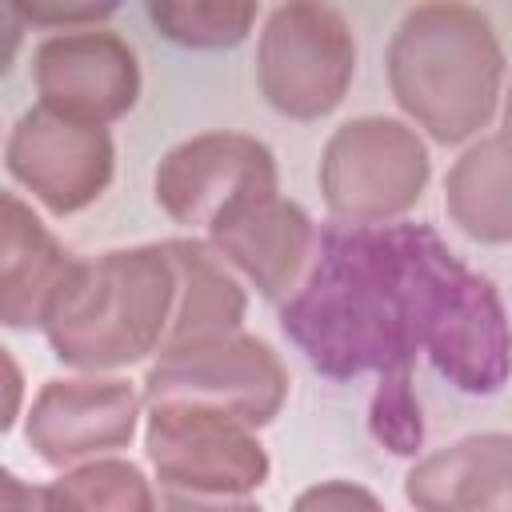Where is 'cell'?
<instances>
[{
	"label": "cell",
	"mask_w": 512,
	"mask_h": 512,
	"mask_svg": "<svg viewBox=\"0 0 512 512\" xmlns=\"http://www.w3.org/2000/svg\"><path fill=\"white\" fill-rule=\"evenodd\" d=\"M460 268L428 224L336 220L316 228L312 256L280 300V328L332 380L412 368Z\"/></svg>",
	"instance_id": "1"
},
{
	"label": "cell",
	"mask_w": 512,
	"mask_h": 512,
	"mask_svg": "<svg viewBox=\"0 0 512 512\" xmlns=\"http://www.w3.org/2000/svg\"><path fill=\"white\" fill-rule=\"evenodd\" d=\"M384 76L404 120L436 144H468L492 128L504 92V44L468 0H420L396 24Z\"/></svg>",
	"instance_id": "2"
},
{
	"label": "cell",
	"mask_w": 512,
	"mask_h": 512,
	"mask_svg": "<svg viewBox=\"0 0 512 512\" xmlns=\"http://www.w3.org/2000/svg\"><path fill=\"white\" fill-rule=\"evenodd\" d=\"M176 304V264L164 240L76 256L44 340L72 372H124L164 344Z\"/></svg>",
	"instance_id": "3"
},
{
	"label": "cell",
	"mask_w": 512,
	"mask_h": 512,
	"mask_svg": "<svg viewBox=\"0 0 512 512\" xmlns=\"http://www.w3.org/2000/svg\"><path fill=\"white\" fill-rule=\"evenodd\" d=\"M144 456L160 504H252L272 476L256 428L196 404H144Z\"/></svg>",
	"instance_id": "4"
},
{
	"label": "cell",
	"mask_w": 512,
	"mask_h": 512,
	"mask_svg": "<svg viewBox=\"0 0 512 512\" xmlns=\"http://www.w3.org/2000/svg\"><path fill=\"white\" fill-rule=\"evenodd\" d=\"M140 396L144 404L212 408L260 432L288 400V368L268 340L244 328H220L160 344L140 380Z\"/></svg>",
	"instance_id": "5"
},
{
	"label": "cell",
	"mask_w": 512,
	"mask_h": 512,
	"mask_svg": "<svg viewBox=\"0 0 512 512\" xmlns=\"http://www.w3.org/2000/svg\"><path fill=\"white\" fill-rule=\"evenodd\" d=\"M320 196L340 224L404 220L432 180L428 140L400 116L344 120L320 152Z\"/></svg>",
	"instance_id": "6"
},
{
	"label": "cell",
	"mask_w": 512,
	"mask_h": 512,
	"mask_svg": "<svg viewBox=\"0 0 512 512\" xmlns=\"http://www.w3.org/2000/svg\"><path fill=\"white\" fill-rule=\"evenodd\" d=\"M356 80V36L328 0H284L256 40V84L272 112L320 120Z\"/></svg>",
	"instance_id": "7"
},
{
	"label": "cell",
	"mask_w": 512,
	"mask_h": 512,
	"mask_svg": "<svg viewBox=\"0 0 512 512\" xmlns=\"http://www.w3.org/2000/svg\"><path fill=\"white\" fill-rule=\"evenodd\" d=\"M4 164L40 208L76 216L108 192L116 176V140L104 124H84L36 104L8 128Z\"/></svg>",
	"instance_id": "8"
},
{
	"label": "cell",
	"mask_w": 512,
	"mask_h": 512,
	"mask_svg": "<svg viewBox=\"0 0 512 512\" xmlns=\"http://www.w3.org/2000/svg\"><path fill=\"white\" fill-rule=\"evenodd\" d=\"M144 420L140 388L120 372H72L40 384L24 412V440L48 468L120 452Z\"/></svg>",
	"instance_id": "9"
},
{
	"label": "cell",
	"mask_w": 512,
	"mask_h": 512,
	"mask_svg": "<svg viewBox=\"0 0 512 512\" xmlns=\"http://www.w3.org/2000/svg\"><path fill=\"white\" fill-rule=\"evenodd\" d=\"M260 188H280L276 152L264 140L232 128L196 132L172 144L152 172L160 212L192 232H204L220 212Z\"/></svg>",
	"instance_id": "10"
},
{
	"label": "cell",
	"mask_w": 512,
	"mask_h": 512,
	"mask_svg": "<svg viewBox=\"0 0 512 512\" xmlns=\"http://www.w3.org/2000/svg\"><path fill=\"white\" fill-rule=\"evenodd\" d=\"M32 84L44 108L108 128L136 108L144 80L132 44L96 24L40 40L32 56Z\"/></svg>",
	"instance_id": "11"
},
{
	"label": "cell",
	"mask_w": 512,
	"mask_h": 512,
	"mask_svg": "<svg viewBox=\"0 0 512 512\" xmlns=\"http://www.w3.org/2000/svg\"><path fill=\"white\" fill-rule=\"evenodd\" d=\"M200 240L264 300L280 304L312 256L316 224L280 188H260L220 212L200 232Z\"/></svg>",
	"instance_id": "12"
},
{
	"label": "cell",
	"mask_w": 512,
	"mask_h": 512,
	"mask_svg": "<svg viewBox=\"0 0 512 512\" xmlns=\"http://www.w3.org/2000/svg\"><path fill=\"white\" fill-rule=\"evenodd\" d=\"M508 312L500 288L468 264L448 284L424 340L432 368L468 396H496L508 384Z\"/></svg>",
	"instance_id": "13"
},
{
	"label": "cell",
	"mask_w": 512,
	"mask_h": 512,
	"mask_svg": "<svg viewBox=\"0 0 512 512\" xmlns=\"http://www.w3.org/2000/svg\"><path fill=\"white\" fill-rule=\"evenodd\" d=\"M76 256L16 192L0 188V324L44 328Z\"/></svg>",
	"instance_id": "14"
},
{
	"label": "cell",
	"mask_w": 512,
	"mask_h": 512,
	"mask_svg": "<svg viewBox=\"0 0 512 512\" xmlns=\"http://www.w3.org/2000/svg\"><path fill=\"white\" fill-rule=\"evenodd\" d=\"M404 500L420 512H508L512 436L476 432L436 452H416L404 476Z\"/></svg>",
	"instance_id": "15"
},
{
	"label": "cell",
	"mask_w": 512,
	"mask_h": 512,
	"mask_svg": "<svg viewBox=\"0 0 512 512\" xmlns=\"http://www.w3.org/2000/svg\"><path fill=\"white\" fill-rule=\"evenodd\" d=\"M444 212L476 244L512 240V140L504 128L480 132L444 176Z\"/></svg>",
	"instance_id": "16"
},
{
	"label": "cell",
	"mask_w": 512,
	"mask_h": 512,
	"mask_svg": "<svg viewBox=\"0 0 512 512\" xmlns=\"http://www.w3.org/2000/svg\"><path fill=\"white\" fill-rule=\"evenodd\" d=\"M176 264V304L172 320L164 332V344L200 336V332H220V328H240L244 324V284L240 276L200 240H164Z\"/></svg>",
	"instance_id": "17"
},
{
	"label": "cell",
	"mask_w": 512,
	"mask_h": 512,
	"mask_svg": "<svg viewBox=\"0 0 512 512\" xmlns=\"http://www.w3.org/2000/svg\"><path fill=\"white\" fill-rule=\"evenodd\" d=\"M160 504L152 480L140 464L120 460L116 452L92 456L60 468L56 480L44 484V512L76 508V512H152Z\"/></svg>",
	"instance_id": "18"
},
{
	"label": "cell",
	"mask_w": 512,
	"mask_h": 512,
	"mask_svg": "<svg viewBox=\"0 0 512 512\" xmlns=\"http://www.w3.org/2000/svg\"><path fill=\"white\" fill-rule=\"evenodd\" d=\"M152 28L192 52H224L248 40L260 0H144Z\"/></svg>",
	"instance_id": "19"
},
{
	"label": "cell",
	"mask_w": 512,
	"mask_h": 512,
	"mask_svg": "<svg viewBox=\"0 0 512 512\" xmlns=\"http://www.w3.org/2000/svg\"><path fill=\"white\" fill-rule=\"evenodd\" d=\"M368 432L392 456H416L424 448V412L412 388V368H388L376 376L368 400Z\"/></svg>",
	"instance_id": "20"
},
{
	"label": "cell",
	"mask_w": 512,
	"mask_h": 512,
	"mask_svg": "<svg viewBox=\"0 0 512 512\" xmlns=\"http://www.w3.org/2000/svg\"><path fill=\"white\" fill-rule=\"evenodd\" d=\"M124 0H16L24 24L32 28H96L112 12H120Z\"/></svg>",
	"instance_id": "21"
},
{
	"label": "cell",
	"mask_w": 512,
	"mask_h": 512,
	"mask_svg": "<svg viewBox=\"0 0 512 512\" xmlns=\"http://www.w3.org/2000/svg\"><path fill=\"white\" fill-rule=\"evenodd\" d=\"M292 504L300 512H348V508H380V496L352 480H324V484L304 488Z\"/></svg>",
	"instance_id": "22"
},
{
	"label": "cell",
	"mask_w": 512,
	"mask_h": 512,
	"mask_svg": "<svg viewBox=\"0 0 512 512\" xmlns=\"http://www.w3.org/2000/svg\"><path fill=\"white\" fill-rule=\"evenodd\" d=\"M20 412H24V368L0 344V436L20 420Z\"/></svg>",
	"instance_id": "23"
},
{
	"label": "cell",
	"mask_w": 512,
	"mask_h": 512,
	"mask_svg": "<svg viewBox=\"0 0 512 512\" xmlns=\"http://www.w3.org/2000/svg\"><path fill=\"white\" fill-rule=\"evenodd\" d=\"M44 512V488H32L28 480H20L12 468L0 464V512Z\"/></svg>",
	"instance_id": "24"
},
{
	"label": "cell",
	"mask_w": 512,
	"mask_h": 512,
	"mask_svg": "<svg viewBox=\"0 0 512 512\" xmlns=\"http://www.w3.org/2000/svg\"><path fill=\"white\" fill-rule=\"evenodd\" d=\"M24 16L16 8V0H0V76L12 68L16 52H20V40H24Z\"/></svg>",
	"instance_id": "25"
}]
</instances>
